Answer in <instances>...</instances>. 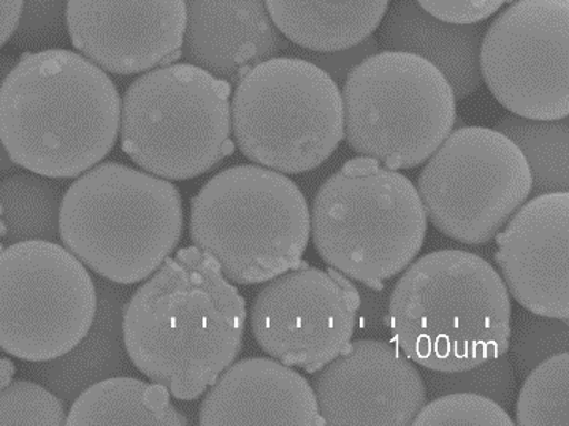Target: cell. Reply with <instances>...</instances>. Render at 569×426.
<instances>
[{
  "label": "cell",
  "instance_id": "1",
  "mask_svg": "<svg viewBox=\"0 0 569 426\" xmlns=\"http://www.w3.org/2000/svg\"><path fill=\"white\" fill-rule=\"evenodd\" d=\"M247 302L218 263L183 247L130 296L122 343L147 379L181 402L200 398L243 351Z\"/></svg>",
  "mask_w": 569,
  "mask_h": 426
},
{
  "label": "cell",
  "instance_id": "2",
  "mask_svg": "<svg viewBox=\"0 0 569 426\" xmlns=\"http://www.w3.org/2000/svg\"><path fill=\"white\" fill-rule=\"evenodd\" d=\"M119 122L117 84L67 48L22 53L0 87V142L37 175H83L113 151Z\"/></svg>",
  "mask_w": 569,
  "mask_h": 426
},
{
  "label": "cell",
  "instance_id": "3",
  "mask_svg": "<svg viewBox=\"0 0 569 426\" xmlns=\"http://www.w3.org/2000/svg\"><path fill=\"white\" fill-rule=\"evenodd\" d=\"M511 321V295L500 274L467 251L423 255L389 298L397 346L430 372H467L506 354Z\"/></svg>",
  "mask_w": 569,
  "mask_h": 426
},
{
  "label": "cell",
  "instance_id": "4",
  "mask_svg": "<svg viewBox=\"0 0 569 426\" xmlns=\"http://www.w3.org/2000/svg\"><path fill=\"white\" fill-rule=\"evenodd\" d=\"M183 229V199L174 184L113 161L76 178L59 214L67 250L97 276L121 285L158 272Z\"/></svg>",
  "mask_w": 569,
  "mask_h": 426
},
{
  "label": "cell",
  "instance_id": "5",
  "mask_svg": "<svg viewBox=\"0 0 569 426\" xmlns=\"http://www.w3.org/2000/svg\"><path fill=\"white\" fill-rule=\"evenodd\" d=\"M310 217L322 261L375 291L411 265L427 235L418 187L363 155L346 162L319 187Z\"/></svg>",
  "mask_w": 569,
  "mask_h": 426
},
{
  "label": "cell",
  "instance_id": "6",
  "mask_svg": "<svg viewBox=\"0 0 569 426\" xmlns=\"http://www.w3.org/2000/svg\"><path fill=\"white\" fill-rule=\"evenodd\" d=\"M189 233L230 283H269L300 265L310 243V209L284 173L230 166L192 199Z\"/></svg>",
  "mask_w": 569,
  "mask_h": 426
},
{
  "label": "cell",
  "instance_id": "7",
  "mask_svg": "<svg viewBox=\"0 0 569 426\" xmlns=\"http://www.w3.org/2000/svg\"><path fill=\"white\" fill-rule=\"evenodd\" d=\"M230 94L229 83L189 62L144 72L121 99L122 151L163 180L211 172L233 153Z\"/></svg>",
  "mask_w": 569,
  "mask_h": 426
},
{
  "label": "cell",
  "instance_id": "8",
  "mask_svg": "<svg viewBox=\"0 0 569 426\" xmlns=\"http://www.w3.org/2000/svg\"><path fill=\"white\" fill-rule=\"evenodd\" d=\"M230 106L244 158L284 175L318 169L345 139L340 87L299 55L252 67L236 84Z\"/></svg>",
  "mask_w": 569,
  "mask_h": 426
},
{
  "label": "cell",
  "instance_id": "9",
  "mask_svg": "<svg viewBox=\"0 0 569 426\" xmlns=\"http://www.w3.org/2000/svg\"><path fill=\"white\" fill-rule=\"evenodd\" d=\"M345 139L393 170L427 162L456 124V95L429 61L401 51L363 59L346 77Z\"/></svg>",
  "mask_w": 569,
  "mask_h": 426
},
{
  "label": "cell",
  "instance_id": "10",
  "mask_svg": "<svg viewBox=\"0 0 569 426\" xmlns=\"http://www.w3.org/2000/svg\"><path fill=\"white\" fill-rule=\"evenodd\" d=\"M91 273L66 246L20 241L0 251V351L50 362L76 351L96 324Z\"/></svg>",
  "mask_w": 569,
  "mask_h": 426
},
{
  "label": "cell",
  "instance_id": "11",
  "mask_svg": "<svg viewBox=\"0 0 569 426\" xmlns=\"http://www.w3.org/2000/svg\"><path fill=\"white\" fill-rule=\"evenodd\" d=\"M418 192L431 224L463 244H486L531 195L522 151L503 133L462 128L427 159Z\"/></svg>",
  "mask_w": 569,
  "mask_h": 426
},
{
  "label": "cell",
  "instance_id": "12",
  "mask_svg": "<svg viewBox=\"0 0 569 426\" xmlns=\"http://www.w3.org/2000/svg\"><path fill=\"white\" fill-rule=\"evenodd\" d=\"M569 0H516L483 32L481 73L516 116L569 114Z\"/></svg>",
  "mask_w": 569,
  "mask_h": 426
},
{
  "label": "cell",
  "instance_id": "13",
  "mask_svg": "<svg viewBox=\"0 0 569 426\" xmlns=\"http://www.w3.org/2000/svg\"><path fill=\"white\" fill-rule=\"evenodd\" d=\"M360 306L362 298L351 280L301 262L260 288L249 321L267 355L315 374L351 344Z\"/></svg>",
  "mask_w": 569,
  "mask_h": 426
},
{
  "label": "cell",
  "instance_id": "14",
  "mask_svg": "<svg viewBox=\"0 0 569 426\" xmlns=\"http://www.w3.org/2000/svg\"><path fill=\"white\" fill-rule=\"evenodd\" d=\"M319 413L332 426H407L427 403L422 373L407 355L359 339L316 374Z\"/></svg>",
  "mask_w": 569,
  "mask_h": 426
},
{
  "label": "cell",
  "instance_id": "15",
  "mask_svg": "<svg viewBox=\"0 0 569 426\" xmlns=\"http://www.w3.org/2000/svg\"><path fill=\"white\" fill-rule=\"evenodd\" d=\"M186 0H69L70 43L113 75L129 77L181 58Z\"/></svg>",
  "mask_w": 569,
  "mask_h": 426
},
{
  "label": "cell",
  "instance_id": "16",
  "mask_svg": "<svg viewBox=\"0 0 569 426\" xmlns=\"http://www.w3.org/2000/svg\"><path fill=\"white\" fill-rule=\"evenodd\" d=\"M495 262L528 313L569 321V194L537 195L497 235Z\"/></svg>",
  "mask_w": 569,
  "mask_h": 426
},
{
  "label": "cell",
  "instance_id": "17",
  "mask_svg": "<svg viewBox=\"0 0 569 426\" xmlns=\"http://www.w3.org/2000/svg\"><path fill=\"white\" fill-rule=\"evenodd\" d=\"M181 58L236 87L260 62L290 50L266 0H186Z\"/></svg>",
  "mask_w": 569,
  "mask_h": 426
},
{
  "label": "cell",
  "instance_id": "18",
  "mask_svg": "<svg viewBox=\"0 0 569 426\" xmlns=\"http://www.w3.org/2000/svg\"><path fill=\"white\" fill-rule=\"evenodd\" d=\"M204 394L203 426L326 425L311 384L274 358L233 362Z\"/></svg>",
  "mask_w": 569,
  "mask_h": 426
},
{
  "label": "cell",
  "instance_id": "19",
  "mask_svg": "<svg viewBox=\"0 0 569 426\" xmlns=\"http://www.w3.org/2000/svg\"><path fill=\"white\" fill-rule=\"evenodd\" d=\"M379 48L426 59L451 84L456 100L470 98L482 83L483 26L442 21L416 0H398L382 18Z\"/></svg>",
  "mask_w": 569,
  "mask_h": 426
},
{
  "label": "cell",
  "instance_id": "20",
  "mask_svg": "<svg viewBox=\"0 0 569 426\" xmlns=\"http://www.w3.org/2000/svg\"><path fill=\"white\" fill-rule=\"evenodd\" d=\"M278 31L301 50L329 53L373 36L389 0H266Z\"/></svg>",
  "mask_w": 569,
  "mask_h": 426
},
{
  "label": "cell",
  "instance_id": "21",
  "mask_svg": "<svg viewBox=\"0 0 569 426\" xmlns=\"http://www.w3.org/2000/svg\"><path fill=\"white\" fill-rule=\"evenodd\" d=\"M66 425H188L162 385L136 377H108L84 388L67 414Z\"/></svg>",
  "mask_w": 569,
  "mask_h": 426
},
{
  "label": "cell",
  "instance_id": "22",
  "mask_svg": "<svg viewBox=\"0 0 569 426\" xmlns=\"http://www.w3.org/2000/svg\"><path fill=\"white\" fill-rule=\"evenodd\" d=\"M66 180L37 173H11L0 180L3 244L29 240L59 241V214Z\"/></svg>",
  "mask_w": 569,
  "mask_h": 426
},
{
  "label": "cell",
  "instance_id": "23",
  "mask_svg": "<svg viewBox=\"0 0 569 426\" xmlns=\"http://www.w3.org/2000/svg\"><path fill=\"white\" fill-rule=\"evenodd\" d=\"M495 131L503 133L522 151L531 173V194L569 191V122L506 116Z\"/></svg>",
  "mask_w": 569,
  "mask_h": 426
},
{
  "label": "cell",
  "instance_id": "24",
  "mask_svg": "<svg viewBox=\"0 0 569 426\" xmlns=\"http://www.w3.org/2000/svg\"><path fill=\"white\" fill-rule=\"evenodd\" d=\"M520 426H569V354L549 357L528 373L516 403Z\"/></svg>",
  "mask_w": 569,
  "mask_h": 426
},
{
  "label": "cell",
  "instance_id": "25",
  "mask_svg": "<svg viewBox=\"0 0 569 426\" xmlns=\"http://www.w3.org/2000/svg\"><path fill=\"white\" fill-rule=\"evenodd\" d=\"M427 395L441 396L467 392L487 396L503 409L512 405L516 394V376L511 358L503 354L467 372L440 373L426 369L422 374Z\"/></svg>",
  "mask_w": 569,
  "mask_h": 426
},
{
  "label": "cell",
  "instance_id": "26",
  "mask_svg": "<svg viewBox=\"0 0 569 426\" xmlns=\"http://www.w3.org/2000/svg\"><path fill=\"white\" fill-rule=\"evenodd\" d=\"M509 347L517 369L520 374H528L539 363L561 352H568V321L542 317L533 313L517 314L515 322L511 321Z\"/></svg>",
  "mask_w": 569,
  "mask_h": 426
},
{
  "label": "cell",
  "instance_id": "27",
  "mask_svg": "<svg viewBox=\"0 0 569 426\" xmlns=\"http://www.w3.org/2000/svg\"><path fill=\"white\" fill-rule=\"evenodd\" d=\"M64 402L32 381H13L0 388V425H66Z\"/></svg>",
  "mask_w": 569,
  "mask_h": 426
},
{
  "label": "cell",
  "instance_id": "28",
  "mask_svg": "<svg viewBox=\"0 0 569 426\" xmlns=\"http://www.w3.org/2000/svg\"><path fill=\"white\" fill-rule=\"evenodd\" d=\"M67 7L69 0H22L20 22L10 43L24 53L66 48L70 42Z\"/></svg>",
  "mask_w": 569,
  "mask_h": 426
},
{
  "label": "cell",
  "instance_id": "29",
  "mask_svg": "<svg viewBox=\"0 0 569 426\" xmlns=\"http://www.w3.org/2000/svg\"><path fill=\"white\" fill-rule=\"evenodd\" d=\"M411 425L457 426V425H515L508 410L487 396L457 392L437 396L429 405H423Z\"/></svg>",
  "mask_w": 569,
  "mask_h": 426
},
{
  "label": "cell",
  "instance_id": "30",
  "mask_svg": "<svg viewBox=\"0 0 569 426\" xmlns=\"http://www.w3.org/2000/svg\"><path fill=\"white\" fill-rule=\"evenodd\" d=\"M416 2L442 21L476 24L492 17L509 0H416Z\"/></svg>",
  "mask_w": 569,
  "mask_h": 426
},
{
  "label": "cell",
  "instance_id": "31",
  "mask_svg": "<svg viewBox=\"0 0 569 426\" xmlns=\"http://www.w3.org/2000/svg\"><path fill=\"white\" fill-rule=\"evenodd\" d=\"M381 51L378 40L375 37H368L356 47L346 48V50L329 51V53H318V51L299 50V58L307 59L329 73L335 81H345L355 67L359 65L363 59L377 54Z\"/></svg>",
  "mask_w": 569,
  "mask_h": 426
},
{
  "label": "cell",
  "instance_id": "32",
  "mask_svg": "<svg viewBox=\"0 0 569 426\" xmlns=\"http://www.w3.org/2000/svg\"><path fill=\"white\" fill-rule=\"evenodd\" d=\"M22 10V0H0V48L10 42L17 31Z\"/></svg>",
  "mask_w": 569,
  "mask_h": 426
},
{
  "label": "cell",
  "instance_id": "33",
  "mask_svg": "<svg viewBox=\"0 0 569 426\" xmlns=\"http://www.w3.org/2000/svg\"><path fill=\"white\" fill-rule=\"evenodd\" d=\"M18 59L10 54H0V87H2L3 80L9 75L11 69L17 64ZM17 170V165L11 161L10 155L7 154L6 148L0 142V178H6Z\"/></svg>",
  "mask_w": 569,
  "mask_h": 426
},
{
  "label": "cell",
  "instance_id": "34",
  "mask_svg": "<svg viewBox=\"0 0 569 426\" xmlns=\"http://www.w3.org/2000/svg\"><path fill=\"white\" fill-rule=\"evenodd\" d=\"M14 373V366L10 362L0 358V388L10 383L11 374Z\"/></svg>",
  "mask_w": 569,
  "mask_h": 426
},
{
  "label": "cell",
  "instance_id": "35",
  "mask_svg": "<svg viewBox=\"0 0 569 426\" xmlns=\"http://www.w3.org/2000/svg\"><path fill=\"white\" fill-rule=\"evenodd\" d=\"M3 224H2V219H0V251L3 250Z\"/></svg>",
  "mask_w": 569,
  "mask_h": 426
}]
</instances>
